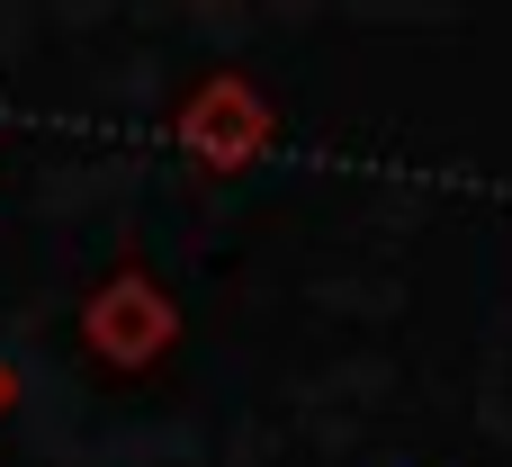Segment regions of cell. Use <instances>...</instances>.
Listing matches in <instances>:
<instances>
[{
	"mask_svg": "<svg viewBox=\"0 0 512 467\" xmlns=\"http://www.w3.org/2000/svg\"><path fill=\"white\" fill-rule=\"evenodd\" d=\"M270 99L243 81V72H207L180 108H171V144L198 162V171H243V162H261L270 153Z\"/></svg>",
	"mask_w": 512,
	"mask_h": 467,
	"instance_id": "1",
	"label": "cell"
},
{
	"mask_svg": "<svg viewBox=\"0 0 512 467\" xmlns=\"http://www.w3.org/2000/svg\"><path fill=\"white\" fill-rule=\"evenodd\" d=\"M81 342L108 360V369H153L171 342H180V306L153 270H117L90 306H81Z\"/></svg>",
	"mask_w": 512,
	"mask_h": 467,
	"instance_id": "2",
	"label": "cell"
},
{
	"mask_svg": "<svg viewBox=\"0 0 512 467\" xmlns=\"http://www.w3.org/2000/svg\"><path fill=\"white\" fill-rule=\"evenodd\" d=\"M0 405H9V369H0Z\"/></svg>",
	"mask_w": 512,
	"mask_h": 467,
	"instance_id": "3",
	"label": "cell"
}]
</instances>
